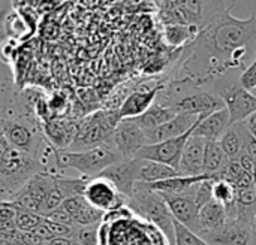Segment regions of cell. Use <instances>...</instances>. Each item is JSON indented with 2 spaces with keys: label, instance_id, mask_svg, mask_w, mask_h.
<instances>
[{
  "label": "cell",
  "instance_id": "6da1fadb",
  "mask_svg": "<svg viewBox=\"0 0 256 245\" xmlns=\"http://www.w3.org/2000/svg\"><path fill=\"white\" fill-rule=\"evenodd\" d=\"M232 7L234 1L202 27L189 45L182 72L200 87L212 85L231 69L244 70L256 55V13L240 19L231 13Z\"/></svg>",
  "mask_w": 256,
  "mask_h": 245
},
{
  "label": "cell",
  "instance_id": "7a4b0ae2",
  "mask_svg": "<svg viewBox=\"0 0 256 245\" xmlns=\"http://www.w3.org/2000/svg\"><path fill=\"white\" fill-rule=\"evenodd\" d=\"M159 103L172 108L177 114H189L206 118L225 106V102L210 88L200 87L189 78H182L162 90Z\"/></svg>",
  "mask_w": 256,
  "mask_h": 245
},
{
  "label": "cell",
  "instance_id": "3957f363",
  "mask_svg": "<svg viewBox=\"0 0 256 245\" xmlns=\"http://www.w3.org/2000/svg\"><path fill=\"white\" fill-rule=\"evenodd\" d=\"M48 171L46 166L18 150L0 136V193L2 202L16 195L34 175Z\"/></svg>",
  "mask_w": 256,
  "mask_h": 245
},
{
  "label": "cell",
  "instance_id": "277c9868",
  "mask_svg": "<svg viewBox=\"0 0 256 245\" xmlns=\"http://www.w3.org/2000/svg\"><path fill=\"white\" fill-rule=\"evenodd\" d=\"M52 157L57 169H74L80 172L81 177L90 180L99 177L110 166L122 162V157L110 144H102L84 151L54 150Z\"/></svg>",
  "mask_w": 256,
  "mask_h": 245
},
{
  "label": "cell",
  "instance_id": "5b68a950",
  "mask_svg": "<svg viewBox=\"0 0 256 245\" xmlns=\"http://www.w3.org/2000/svg\"><path fill=\"white\" fill-rule=\"evenodd\" d=\"M132 211H135L142 219L156 225L162 234L168 238L170 244L176 245V229H174V217L170 211L168 204L162 198L160 193L153 192L147 187L146 183H138L128 198V205Z\"/></svg>",
  "mask_w": 256,
  "mask_h": 245
},
{
  "label": "cell",
  "instance_id": "8992f818",
  "mask_svg": "<svg viewBox=\"0 0 256 245\" xmlns=\"http://www.w3.org/2000/svg\"><path fill=\"white\" fill-rule=\"evenodd\" d=\"M2 135L10 147L26 153L45 165V159L54 154V148L46 142L44 130L39 129L36 121L28 120H0Z\"/></svg>",
  "mask_w": 256,
  "mask_h": 245
},
{
  "label": "cell",
  "instance_id": "52a82bcc",
  "mask_svg": "<svg viewBox=\"0 0 256 245\" xmlns=\"http://www.w3.org/2000/svg\"><path fill=\"white\" fill-rule=\"evenodd\" d=\"M120 121L118 111H99L88 115L78 124V133L69 151H84L102 144H110Z\"/></svg>",
  "mask_w": 256,
  "mask_h": 245
},
{
  "label": "cell",
  "instance_id": "ba28073f",
  "mask_svg": "<svg viewBox=\"0 0 256 245\" xmlns=\"http://www.w3.org/2000/svg\"><path fill=\"white\" fill-rule=\"evenodd\" d=\"M208 88L225 102V106L230 111L231 126L244 123L256 112V97L242 87L240 76L232 78L225 75L214 81Z\"/></svg>",
  "mask_w": 256,
  "mask_h": 245
},
{
  "label": "cell",
  "instance_id": "9c48e42d",
  "mask_svg": "<svg viewBox=\"0 0 256 245\" xmlns=\"http://www.w3.org/2000/svg\"><path fill=\"white\" fill-rule=\"evenodd\" d=\"M110 145L118 153L122 160H132L146 145H148V141L146 132L132 118H128L117 124Z\"/></svg>",
  "mask_w": 256,
  "mask_h": 245
},
{
  "label": "cell",
  "instance_id": "30bf717a",
  "mask_svg": "<svg viewBox=\"0 0 256 245\" xmlns=\"http://www.w3.org/2000/svg\"><path fill=\"white\" fill-rule=\"evenodd\" d=\"M84 198L92 207L102 213H108L128 205V198L123 196L116 189V186L104 177L88 180L84 190Z\"/></svg>",
  "mask_w": 256,
  "mask_h": 245
},
{
  "label": "cell",
  "instance_id": "8fae6325",
  "mask_svg": "<svg viewBox=\"0 0 256 245\" xmlns=\"http://www.w3.org/2000/svg\"><path fill=\"white\" fill-rule=\"evenodd\" d=\"M196 187H192L190 190L178 195H171V193H160L165 202L170 207V211L172 217L186 226L189 231L196 234L198 237L201 235V226H200V207L195 202V193Z\"/></svg>",
  "mask_w": 256,
  "mask_h": 245
},
{
  "label": "cell",
  "instance_id": "7c38bea8",
  "mask_svg": "<svg viewBox=\"0 0 256 245\" xmlns=\"http://www.w3.org/2000/svg\"><path fill=\"white\" fill-rule=\"evenodd\" d=\"M195 129V127H194ZM194 129L176 139H170L160 144H153V145H146L135 159H141V160H148V162H156V163H162L166 166H171L174 169L178 171L180 166V160L183 156V150L186 147L188 139L192 136Z\"/></svg>",
  "mask_w": 256,
  "mask_h": 245
},
{
  "label": "cell",
  "instance_id": "4fadbf2b",
  "mask_svg": "<svg viewBox=\"0 0 256 245\" xmlns=\"http://www.w3.org/2000/svg\"><path fill=\"white\" fill-rule=\"evenodd\" d=\"M138 172H140V159H132V160H122L110 166L99 177L110 180L123 196L129 198L135 186L140 183Z\"/></svg>",
  "mask_w": 256,
  "mask_h": 245
},
{
  "label": "cell",
  "instance_id": "5bb4252c",
  "mask_svg": "<svg viewBox=\"0 0 256 245\" xmlns=\"http://www.w3.org/2000/svg\"><path fill=\"white\" fill-rule=\"evenodd\" d=\"M254 226L242 220L228 222L222 229L202 235L208 245H249L254 238Z\"/></svg>",
  "mask_w": 256,
  "mask_h": 245
},
{
  "label": "cell",
  "instance_id": "9a60e30c",
  "mask_svg": "<svg viewBox=\"0 0 256 245\" xmlns=\"http://www.w3.org/2000/svg\"><path fill=\"white\" fill-rule=\"evenodd\" d=\"M200 121V117L195 115H189V114H178L174 120H171L170 123L153 129V130H147V141L148 145L153 144H160L170 139H176L180 138L186 133H189Z\"/></svg>",
  "mask_w": 256,
  "mask_h": 245
},
{
  "label": "cell",
  "instance_id": "2e32d148",
  "mask_svg": "<svg viewBox=\"0 0 256 245\" xmlns=\"http://www.w3.org/2000/svg\"><path fill=\"white\" fill-rule=\"evenodd\" d=\"M76 133L78 124L63 118H51L44 124L45 139L54 150L69 151L72 144L75 142Z\"/></svg>",
  "mask_w": 256,
  "mask_h": 245
},
{
  "label": "cell",
  "instance_id": "e0dca14e",
  "mask_svg": "<svg viewBox=\"0 0 256 245\" xmlns=\"http://www.w3.org/2000/svg\"><path fill=\"white\" fill-rule=\"evenodd\" d=\"M207 141L198 136H190L183 150L178 172L183 177H200L204 174V154Z\"/></svg>",
  "mask_w": 256,
  "mask_h": 245
},
{
  "label": "cell",
  "instance_id": "ac0fdd59",
  "mask_svg": "<svg viewBox=\"0 0 256 245\" xmlns=\"http://www.w3.org/2000/svg\"><path fill=\"white\" fill-rule=\"evenodd\" d=\"M162 90L164 87H153L150 90H136L132 94H129L122 103V106L117 109L120 118L128 120V118H136L142 115L146 111H148L154 105L156 97Z\"/></svg>",
  "mask_w": 256,
  "mask_h": 245
},
{
  "label": "cell",
  "instance_id": "d6986e66",
  "mask_svg": "<svg viewBox=\"0 0 256 245\" xmlns=\"http://www.w3.org/2000/svg\"><path fill=\"white\" fill-rule=\"evenodd\" d=\"M231 127V117L226 108L213 112L206 118H200L194 129V136L202 138L206 141H220L226 130Z\"/></svg>",
  "mask_w": 256,
  "mask_h": 245
},
{
  "label": "cell",
  "instance_id": "ffe728a7",
  "mask_svg": "<svg viewBox=\"0 0 256 245\" xmlns=\"http://www.w3.org/2000/svg\"><path fill=\"white\" fill-rule=\"evenodd\" d=\"M62 207L72 216V219H74V222H75V225L78 228L99 225V222L105 216V213H102V211L96 210L94 207H92L86 201L84 196H76V198L66 199Z\"/></svg>",
  "mask_w": 256,
  "mask_h": 245
},
{
  "label": "cell",
  "instance_id": "44dd1931",
  "mask_svg": "<svg viewBox=\"0 0 256 245\" xmlns=\"http://www.w3.org/2000/svg\"><path fill=\"white\" fill-rule=\"evenodd\" d=\"M228 222L230 219L226 214V208L213 199L212 202H208L200 210V226H201L200 237L222 229Z\"/></svg>",
  "mask_w": 256,
  "mask_h": 245
},
{
  "label": "cell",
  "instance_id": "7402d4cb",
  "mask_svg": "<svg viewBox=\"0 0 256 245\" xmlns=\"http://www.w3.org/2000/svg\"><path fill=\"white\" fill-rule=\"evenodd\" d=\"M178 114L170 108V106H165L159 102H154V105L146 111L142 115L136 117V118H132L144 132L147 130H153V129H158L166 123H170L171 120H174Z\"/></svg>",
  "mask_w": 256,
  "mask_h": 245
},
{
  "label": "cell",
  "instance_id": "603a6c76",
  "mask_svg": "<svg viewBox=\"0 0 256 245\" xmlns=\"http://www.w3.org/2000/svg\"><path fill=\"white\" fill-rule=\"evenodd\" d=\"M56 178H57V174L51 172V171H45V172H40L38 175H34L26 186L24 189L27 190V193L32 196V199L34 201L36 207H38V211L40 214V210L45 204V199L46 196L50 195V192L52 190V187L56 186Z\"/></svg>",
  "mask_w": 256,
  "mask_h": 245
},
{
  "label": "cell",
  "instance_id": "cb8c5ba5",
  "mask_svg": "<svg viewBox=\"0 0 256 245\" xmlns=\"http://www.w3.org/2000/svg\"><path fill=\"white\" fill-rule=\"evenodd\" d=\"M176 177H180V172L177 169L166 166V165H162V163L140 159V172H138L140 183L153 184V183L165 181V180L176 178Z\"/></svg>",
  "mask_w": 256,
  "mask_h": 245
},
{
  "label": "cell",
  "instance_id": "d4e9b609",
  "mask_svg": "<svg viewBox=\"0 0 256 245\" xmlns=\"http://www.w3.org/2000/svg\"><path fill=\"white\" fill-rule=\"evenodd\" d=\"M228 156L225 154L219 141H207L204 154V174L218 180V175L224 171L228 163Z\"/></svg>",
  "mask_w": 256,
  "mask_h": 245
},
{
  "label": "cell",
  "instance_id": "484cf974",
  "mask_svg": "<svg viewBox=\"0 0 256 245\" xmlns=\"http://www.w3.org/2000/svg\"><path fill=\"white\" fill-rule=\"evenodd\" d=\"M246 133H248L246 124L244 123H238V124L231 126L226 130V133L222 136V139L219 142H220L225 154L228 156V159H237L238 154L243 151Z\"/></svg>",
  "mask_w": 256,
  "mask_h": 245
},
{
  "label": "cell",
  "instance_id": "4316f807",
  "mask_svg": "<svg viewBox=\"0 0 256 245\" xmlns=\"http://www.w3.org/2000/svg\"><path fill=\"white\" fill-rule=\"evenodd\" d=\"M201 28L190 24H171L165 25V40L172 46H188L200 36Z\"/></svg>",
  "mask_w": 256,
  "mask_h": 245
},
{
  "label": "cell",
  "instance_id": "83f0119b",
  "mask_svg": "<svg viewBox=\"0 0 256 245\" xmlns=\"http://www.w3.org/2000/svg\"><path fill=\"white\" fill-rule=\"evenodd\" d=\"M10 204V202H9ZM15 210H16V219H15V225L18 228L20 232L27 234V232H34L42 223H44V216L38 214V213H32L22 208H18L16 205L10 204Z\"/></svg>",
  "mask_w": 256,
  "mask_h": 245
},
{
  "label": "cell",
  "instance_id": "f1b7e54d",
  "mask_svg": "<svg viewBox=\"0 0 256 245\" xmlns=\"http://www.w3.org/2000/svg\"><path fill=\"white\" fill-rule=\"evenodd\" d=\"M213 199L224 207H231L237 204V190L234 184L226 180H216L213 186Z\"/></svg>",
  "mask_w": 256,
  "mask_h": 245
},
{
  "label": "cell",
  "instance_id": "f546056e",
  "mask_svg": "<svg viewBox=\"0 0 256 245\" xmlns=\"http://www.w3.org/2000/svg\"><path fill=\"white\" fill-rule=\"evenodd\" d=\"M174 229H176V245H208L201 237L189 231L177 220L174 222Z\"/></svg>",
  "mask_w": 256,
  "mask_h": 245
},
{
  "label": "cell",
  "instance_id": "4dcf8cb0",
  "mask_svg": "<svg viewBox=\"0 0 256 245\" xmlns=\"http://www.w3.org/2000/svg\"><path fill=\"white\" fill-rule=\"evenodd\" d=\"M74 243L76 245H98L99 243V225L78 228Z\"/></svg>",
  "mask_w": 256,
  "mask_h": 245
},
{
  "label": "cell",
  "instance_id": "1f68e13d",
  "mask_svg": "<svg viewBox=\"0 0 256 245\" xmlns=\"http://www.w3.org/2000/svg\"><path fill=\"white\" fill-rule=\"evenodd\" d=\"M214 181H216L214 178H210V180H206V181L198 184L196 193H195V202L200 207V210L204 205H207L208 202L213 201V186H214Z\"/></svg>",
  "mask_w": 256,
  "mask_h": 245
},
{
  "label": "cell",
  "instance_id": "d6a6232c",
  "mask_svg": "<svg viewBox=\"0 0 256 245\" xmlns=\"http://www.w3.org/2000/svg\"><path fill=\"white\" fill-rule=\"evenodd\" d=\"M240 84L248 91H252V90L256 88V55L254 57V60L250 61V64H248V67L242 72Z\"/></svg>",
  "mask_w": 256,
  "mask_h": 245
},
{
  "label": "cell",
  "instance_id": "836d02e7",
  "mask_svg": "<svg viewBox=\"0 0 256 245\" xmlns=\"http://www.w3.org/2000/svg\"><path fill=\"white\" fill-rule=\"evenodd\" d=\"M44 219H45V220H50V222H54V223L66 225V226H76L75 222H74V219H72V216H70L63 207H60V208H57V210L48 213V214H45Z\"/></svg>",
  "mask_w": 256,
  "mask_h": 245
},
{
  "label": "cell",
  "instance_id": "e575fe53",
  "mask_svg": "<svg viewBox=\"0 0 256 245\" xmlns=\"http://www.w3.org/2000/svg\"><path fill=\"white\" fill-rule=\"evenodd\" d=\"M48 108H50L54 114H58V112H62V111L66 108V99H63L60 94H56V96H52V99H50Z\"/></svg>",
  "mask_w": 256,
  "mask_h": 245
},
{
  "label": "cell",
  "instance_id": "d590c367",
  "mask_svg": "<svg viewBox=\"0 0 256 245\" xmlns=\"http://www.w3.org/2000/svg\"><path fill=\"white\" fill-rule=\"evenodd\" d=\"M34 234H36V235H38V237H39L46 245H48V243H51V241L56 238V235L50 231V228H48L45 223H42V225L34 231Z\"/></svg>",
  "mask_w": 256,
  "mask_h": 245
},
{
  "label": "cell",
  "instance_id": "8d00e7d4",
  "mask_svg": "<svg viewBox=\"0 0 256 245\" xmlns=\"http://www.w3.org/2000/svg\"><path fill=\"white\" fill-rule=\"evenodd\" d=\"M244 124H246L248 130L250 132V135L256 139V112L254 115H250V117L244 121Z\"/></svg>",
  "mask_w": 256,
  "mask_h": 245
},
{
  "label": "cell",
  "instance_id": "74e56055",
  "mask_svg": "<svg viewBox=\"0 0 256 245\" xmlns=\"http://www.w3.org/2000/svg\"><path fill=\"white\" fill-rule=\"evenodd\" d=\"M48 245H76L72 240L68 238H54L51 243H48Z\"/></svg>",
  "mask_w": 256,
  "mask_h": 245
},
{
  "label": "cell",
  "instance_id": "f35d334b",
  "mask_svg": "<svg viewBox=\"0 0 256 245\" xmlns=\"http://www.w3.org/2000/svg\"><path fill=\"white\" fill-rule=\"evenodd\" d=\"M249 245H256V232H254V238H252V241H250Z\"/></svg>",
  "mask_w": 256,
  "mask_h": 245
},
{
  "label": "cell",
  "instance_id": "ab89813d",
  "mask_svg": "<svg viewBox=\"0 0 256 245\" xmlns=\"http://www.w3.org/2000/svg\"><path fill=\"white\" fill-rule=\"evenodd\" d=\"M254 231L256 232V219H255V222H254Z\"/></svg>",
  "mask_w": 256,
  "mask_h": 245
},
{
  "label": "cell",
  "instance_id": "60d3db41",
  "mask_svg": "<svg viewBox=\"0 0 256 245\" xmlns=\"http://www.w3.org/2000/svg\"><path fill=\"white\" fill-rule=\"evenodd\" d=\"M250 93H252V94H254V96H255V97H256V88H255V90H252Z\"/></svg>",
  "mask_w": 256,
  "mask_h": 245
}]
</instances>
